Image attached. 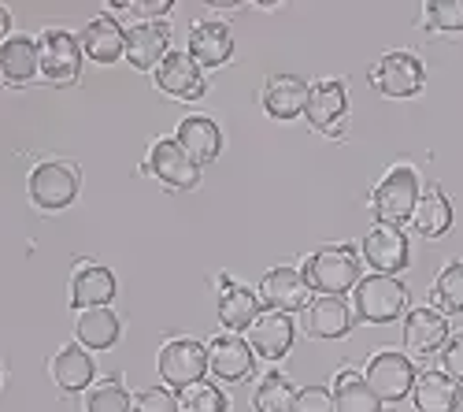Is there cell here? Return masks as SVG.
I'll return each instance as SVG.
<instances>
[{"label": "cell", "mask_w": 463, "mask_h": 412, "mask_svg": "<svg viewBox=\"0 0 463 412\" xmlns=\"http://www.w3.org/2000/svg\"><path fill=\"white\" fill-rule=\"evenodd\" d=\"M360 268H364L360 256H356L349 245H323V249H316L312 256L304 260L300 275H304V283L312 286L316 293H323V297H341V293L356 290Z\"/></svg>", "instance_id": "6da1fadb"}, {"label": "cell", "mask_w": 463, "mask_h": 412, "mask_svg": "<svg viewBox=\"0 0 463 412\" xmlns=\"http://www.w3.org/2000/svg\"><path fill=\"white\" fill-rule=\"evenodd\" d=\"M441 364H445V371L456 383H463V331L449 334V342L441 350Z\"/></svg>", "instance_id": "f35d334b"}, {"label": "cell", "mask_w": 463, "mask_h": 412, "mask_svg": "<svg viewBox=\"0 0 463 412\" xmlns=\"http://www.w3.org/2000/svg\"><path fill=\"white\" fill-rule=\"evenodd\" d=\"M364 379H367V387L378 394V401L397 405V401H404V398L415 390L419 371H415V364H411L404 353L382 350V353H374V357L367 360Z\"/></svg>", "instance_id": "5b68a950"}, {"label": "cell", "mask_w": 463, "mask_h": 412, "mask_svg": "<svg viewBox=\"0 0 463 412\" xmlns=\"http://www.w3.org/2000/svg\"><path fill=\"white\" fill-rule=\"evenodd\" d=\"M260 316V297L249 286L238 283H226L219 293V323L226 331H249Z\"/></svg>", "instance_id": "83f0119b"}, {"label": "cell", "mask_w": 463, "mask_h": 412, "mask_svg": "<svg viewBox=\"0 0 463 412\" xmlns=\"http://www.w3.org/2000/svg\"><path fill=\"white\" fill-rule=\"evenodd\" d=\"M79 45H82V56H90L93 63H115L123 53H127V30L119 19H111L108 12L90 19L82 26V37H79Z\"/></svg>", "instance_id": "ffe728a7"}, {"label": "cell", "mask_w": 463, "mask_h": 412, "mask_svg": "<svg viewBox=\"0 0 463 412\" xmlns=\"http://www.w3.org/2000/svg\"><path fill=\"white\" fill-rule=\"evenodd\" d=\"M74 331H79V346H86V350H111L115 342H119V331H123V323H119V316H115L111 309H86L82 316H79V323H74Z\"/></svg>", "instance_id": "f1b7e54d"}, {"label": "cell", "mask_w": 463, "mask_h": 412, "mask_svg": "<svg viewBox=\"0 0 463 412\" xmlns=\"http://www.w3.org/2000/svg\"><path fill=\"white\" fill-rule=\"evenodd\" d=\"M353 323H356V312L345 297H316V302L304 309V331L312 334V339H326V342L345 339V334L353 331Z\"/></svg>", "instance_id": "e0dca14e"}, {"label": "cell", "mask_w": 463, "mask_h": 412, "mask_svg": "<svg viewBox=\"0 0 463 412\" xmlns=\"http://www.w3.org/2000/svg\"><path fill=\"white\" fill-rule=\"evenodd\" d=\"M411 227L415 235L422 238H441L449 227H452V205L445 197L441 186H430V190H422L415 212H411Z\"/></svg>", "instance_id": "4316f807"}, {"label": "cell", "mask_w": 463, "mask_h": 412, "mask_svg": "<svg viewBox=\"0 0 463 412\" xmlns=\"http://www.w3.org/2000/svg\"><path fill=\"white\" fill-rule=\"evenodd\" d=\"M86 412H134V398H130V390L123 387L119 376H111V379H104L100 387L90 390Z\"/></svg>", "instance_id": "d6a6232c"}, {"label": "cell", "mask_w": 463, "mask_h": 412, "mask_svg": "<svg viewBox=\"0 0 463 412\" xmlns=\"http://www.w3.org/2000/svg\"><path fill=\"white\" fill-rule=\"evenodd\" d=\"M156 86L167 93V97H178V101H201L204 97V74L201 67L193 63L189 53H167L156 67Z\"/></svg>", "instance_id": "2e32d148"}, {"label": "cell", "mask_w": 463, "mask_h": 412, "mask_svg": "<svg viewBox=\"0 0 463 412\" xmlns=\"http://www.w3.org/2000/svg\"><path fill=\"white\" fill-rule=\"evenodd\" d=\"M260 297L267 305H271L275 312H297V309H307L312 305V286L304 283V275L297 272V268H271L263 275V283H260Z\"/></svg>", "instance_id": "4fadbf2b"}, {"label": "cell", "mask_w": 463, "mask_h": 412, "mask_svg": "<svg viewBox=\"0 0 463 412\" xmlns=\"http://www.w3.org/2000/svg\"><path fill=\"white\" fill-rule=\"evenodd\" d=\"M293 401H297V387L282 376V371H267L256 387V412H293Z\"/></svg>", "instance_id": "4dcf8cb0"}, {"label": "cell", "mask_w": 463, "mask_h": 412, "mask_svg": "<svg viewBox=\"0 0 463 412\" xmlns=\"http://www.w3.org/2000/svg\"><path fill=\"white\" fill-rule=\"evenodd\" d=\"M37 60H42V74L56 86L79 82V74H82V45L63 26H49L37 37Z\"/></svg>", "instance_id": "8992f818"}, {"label": "cell", "mask_w": 463, "mask_h": 412, "mask_svg": "<svg viewBox=\"0 0 463 412\" xmlns=\"http://www.w3.org/2000/svg\"><path fill=\"white\" fill-rule=\"evenodd\" d=\"M175 8V0H115L108 5L111 19H137V23H152L156 15H167Z\"/></svg>", "instance_id": "d590c367"}, {"label": "cell", "mask_w": 463, "mask_h": 412, "mask_svg": "<svg viewBox=\"0 0 463 412\" xmlns=\"http://www.w3.org/2000/svg\"><path fill=\"white\" fill-rule=\"evenodd\" d=\"M307 93H312V86H307L300 74H271L263 86V108L271 120L289 123L307 108Z\"/></svg>", "instance_id": "44dd1931"}, {"label": "cell", "mask_w": 463, "mask_h": 412, "mask_svg": "<svg viewBox=\"0 0 463 412\" xmlns=\"http://www.w3.org/2000/svg\"><path fill=\"white\" fill-rule=\"evenodd\" d=\"M404 305H408V286L397 275H367L356 283L353 312L364 323H393L404 316Z\"/></svg>", "instance_id": "3957f363"}, {"label": "cell", "mask_w": 463, "mask_h": 412, "mask_svg": "<svg viewBox=\"0 0 463 412\" xmlns=\"http://www.w3.org/2000/svg\"><path fill=\"white\" fill-rule=\"evenodd\" d=\"M182 412H226V394L215 383H193L182 390Z\"/></svg>", "instance_id": "e575fe53"}, {"label": "cell", "mask_w": 463, "mask_h": 412, "mask_svg": "<svg viewBox=\"0 0 463 412\" xmlns=\"http://www.w3.org/2000/svg\"><path fill=\"white\" fill-rule=\"evenodd\" d=\"M93 376H97L93 353H90L86 346H79V342H67V346L56 353V360H52V379H56V387H60L63 394H82V390H90Z\"/></svg>", "instance_id": "cb8c5ba5"}, {"label": "cell", "mask_w": 463, "mask_h": 412, "mask_svg": "<svg viewBox=\"0 0 463 412\" xmlns=\"http://www.w3.org/2000/svg\"><path fill=\"white\" fill-rule=\"evenodd\" d=\"M175 141L182 145V153L197 168L219 160V153H222V130H219V123L212 116H185L178 123Z\"/></svg>", "instance_id": "7402d4cb"}, {"label": "cell", "mask_w": 463, "mask_h": 412, "mask_svg": "<svg viewBox=\"0 0 463 412\" xmlns=\"http://www.w3.org/2000/svg\"><path fill=\"white\" fill-rule=\"evenodd\" d=\"M145 171L156 182H164L167 190H178V194L197 190V182H201V168L182 153V145L175 138H160L156 145H152V153L145 160Z\"/></svg>", "instance_id": "ba28073f"}, {"label": "cell", "mask_w": 463, "mask_h": 412, "mask_svg": "<svg viewBox=\"0 0 463 412\" xmlns=\"http://www.w3.org/2000/svg\"><path fill=\"white\" fill-rule=\"evenodd\" d=\"M371 86L382 93V97H393V101H404V97H415L422 86H427V71H422V60L415 53H385L374 67H371Z\"/></svg>", "instance_id": "52a82bcc"}, {"label": "cell", "mask_w": 463, "mask_h": 412, "mask_svg": "<svg viewBox=\"0 0 463 412\" xmlns=\"http://www.w3.org/2000/svg\"><path fill=\"white\" fill-rule=\"evenodd\" d=\"M445 342H449V320L438 309L422 305L404 316V350L411 357H434L445 350Z\"/></svg>", "instance_id": "7c38bea8"}, {"label": "cell", "mask_w": 463, "mask_h": 412, "mask_svg": "<svg viewBox=\"0 0 463 412\" xmlns=\"http://www.w3.org/2000/svg\"><path fill=\"white\" fill-rule=\"evenodd\" d=\"M434 305L438 312H463V260H452V264H445V272L438 275L434 283Z\"/></svg>", "instance_id": "1f68e13d"}, {"label": "cell", "mask_w": 463, "mask_h": 412, "mask_svg": "<svg viewBox=\"0 0 463 412\" xmlns=\"http://www.w3.org/2000/svg\"><path fill=\"white\" fill-rule=\"evenodd\" d=\"M304 116H307V123H312L316 130H323L330 138H341L345 123H349V90H345V82L341 79L316 82L312 93H307Z\"/></svg>", "instance_id": "30bf717a"}, {"label": "cell", "mask_w": 463, "mask_h": 412, "mask_svg": "<svg viewBox=\"0 0 463 412\" xmlns=\"http://www.w3.org/2000/svg\"><path fill=\"white\" fill-rule=\"evenodd\" d=\"M42 71V60H37V42L30 37H5L0 45V74L12 82V86H26L33 74Z\"/></svg>", "instance_id": "484cf974"}, {"label": "cell", "mask_w": 463, "mask_h": 412, "mask_svg": "<svg viewBox=\"0 0 463 412\" xmlns=\"http://www.w3.org/2000/svg\"><path fill=\"white\" fill-rule=\"evenodd\" d=\"M160 379L171 387V390H185L193 383L204 379L208 371V350L193 339H175L160 350Z\"/></svg>", "instance_id": "9c48e42d"}, {"label": "cell", "mask_w": 463, "mask_h": 412, "mask_svg": "<svg viewBox=\"0 0 463 412\" xmlns=\"http://www.w3.org/2000/svg\"><path fill=\"white\" fill-rule=\"evenodd\" d=\"M171 42V26L164 19H152V23H130L127 26V60L130 67L137 71H148V67H160V60L171 53L167 49Z\"/></svg>", "instance_id": "9a60e30c"}, {"label": "cell", "mask_w": 463, "mask_h": 412, "mask_svg": "<svg viewBox=\"0 0 463 412\" xmlns=\"http://www.w3.org/2000/svg\"><path fill=\"white\" fill-rule=\"evenodd\" d=\"M208 371L219 383H245L252 376V350L238 334H219L208 346Z\"/></svg>", "instance_id": "ac0fdd59"}, {"label": "cell", "mask_w": 463, "mask_h": 412, "mask_svg": "<svg viewBox=\"0 0 463 412\" xmlns=\"http://www.w3.org/2000/svg\"><path fill=\"white\" fill-rule=\"evenodd\" d=\"M334 412H382V401L378 394L367 387L364 376H356V371H337L334 376Z\"/></svg>", "instance_id": "f546056e"}, {"label": "cell", "mask_w": 463, "mask_h": 412, "mask_svg": "<svg viewBox=\"0 0 463 412\" xmlns=\"http://www.w3.org/2000/svg\"><path fill=\"white\" fill-rule=\"evenodd\" d=\"M189 56L197 67H222L234 56V34L222 19H204L189 30Z\"/></svg>", "instance_id": "d6986e66"}, {"label": "cell", "mask_w": 463, "mask_h": 412, "mask_svg": "<svg viewBox=\"0 0 463 412\" xmlns=\"http://www.w3.org/2000/svg\"><path fill=\"white\" fill-rule=\"evenodd\" d=\"M430 34H459L463 30V0H430L422 8Z\"/></svg>", "instance_id": "836d02e7"}, {"label": "cell", "mask_w": 463, "mask_h": 412, "mask_svg": "<svg viewBox=\"0 0 463 412\" xmlns=\"http://www.w3.org/2000/svg\"><path fill=\"white\" fill-rule=\"evenodd\" d=\"M364 260L371 264L374 275H397L408 268V235L397 231V227H382V223H374V227L364 235Z\"/></svg>", "instance_id": "8fae6325"}, {"label": "cell", "mask_w": 463, "mask_h": 412, "mask_svg": "<svg viewBox=\"0 0 463 412\" xmlns=\"http://www.w3.org/2000/svg\"><path fill=\"white\" fill-rule=\"evenodd\" d=\"M134 412H182V401L171 387H148L134 398Z\"/></svg>", "instance_id": "8d00e7d4"}, {"label": "cell", "mask_w": 463, "mask_h": 412, "mask_svg": "<svg viewBox=\"0 0 463 412\" xmlns=\"http://www.w3.org/2000/svg\"><path fill=\"white\" fill-rule=\"evenodd\" d=\"M115 290H119V283L104 264H86L71 279V309H108Z\"/></svg>", "instance_id": "603a6c76"}, {"label": "cell", "mask_w": 463, "mask_h": 412, "mask_svg": "<svg viewBox=\"0 0 463 412\" xmlns=\"http://www.w3.org/2000/svg\"><path fill=\"white\" fill-rule=\"evenodd\" d=\"M411 401H415V412H459V383L449 376V371H422L415 379V390H411Z\"/></svg>", "instance_id": "d4e9b609"}, {"label": "cell", "mask_w": 463, "mask_h": 412, "mask_svg": "<svg viewBox=\"0 0 463 412\" xmlns=\"http://www.w3.org/2000/svg\"><path fill=\"white\" fill-rule=\"evenodd\" d=\"M293 412H334V394L326 387H304L297 390Z\"/></svg>", "instance_id": "74e56055"}, {"label": "cell", "mask_w": 463, "mask_h": 412, "mask_svg": "<svg viewBox=\"0 0 463 412\" xmlns=\"http://www.w3.org/2000/svg\"><path fill=\"white\" fill-rule=\"evenodd\" d=\"M79 190H82L79 168H71L63 160H45L30 171V201L42 212H60V208L74 205Z\"/></svg>", "instance_id": "277c9868"}, {"label": "cell", "mask_w": 463, "mask_h": 412, "mask_svg": "<svg viewBox=\"0 0 463 412\" xmlns=\"http://www.w3.org/2000/svg\"><path fill=\"white\" fill-rule=\"evenodd\" d=\"M422 190H419V171L408 168V164H397L385 171V178L374 186L371 194V208H374V219L382 223V227H404V223H411V212L419 205Z\"/></svg>", "instance_id": "7a4b0ae2"}, {"label": "cell", "mask_w": 463, "mask_h": 412, "mask_svg": "<svg viewBox=\"0 0 463 412\" xmlns=\"http://www.w3.org/2000/svg\"><path fill=\"white\" fill-rule=\"evenodd\" d=\"M293 339H297V327L286 312H260L256 323L249 327V350L263 360H282L289 350H293Z\"/></svg>", "instance_id": "5bb4252c"}, {"label": "cell", "mask_w": 463, "mask_h": 412, "mask_svg": "<svg viewBox=\"0 0 463 412\" xmlns=\"http://www.w3.org/2000/svg\"><path fill=\"white\" fill-rule=\"evenodd\" d=\"M8 26H12V19H8V8H5V5H0V37H5V34H8Z\"/></svg>", "instance_id": "ab89813d"}]
</instances>
